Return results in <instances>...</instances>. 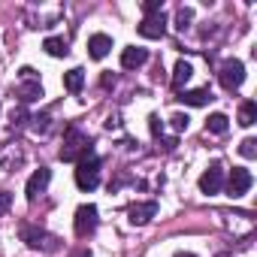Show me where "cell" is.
<instances>
[{
    "mask_svg": "<svg viewBox=\"0 0 257 257\" xmlns=\"http://www.w3.org/2000/svg\"><path fill=\"white\" fill-rule=\"evenodd\" d=\"M76 185L82 191H94L100 185V158L94 152L79 161V167H76Z\"/></svg>",
    "mask_w": 257,
    "mask_h": 257,
    "instance_id": "cell-1",
    "label": "cell"
},
{
    "mask_svg": "<svg viewBox=\"0 0 257 257\" xmlns=\"http://www.w3.org/2000/svg\"><path fill=\"white\" fill-rule=\"evenodd\" d=\"M94 152V146H91V140L82 134V131H73L67 134V140H64V149H61V161H82L85 155H91Z\"/></svg>",
    "mask_w": 257,
    "mask_h": 257,
    "instance_id": "cell-2",
    "label": "cell"
},
{
    "mask_svg": "<svg viewBox=\"0 0 257 257\" xmlns=\"http://www.w3.org/2000/svg\"><path fill=\"white\" fill-rule=\"evenodd\" d=\"M97 206L94 203H85V206H79L76 209V218H73V230H76V236H91L94 230H97Z\"/></svg>",
    "mask_w": 257,
    "mask_h": 257,
    "instance_id": "cell-3",
    "label": "cell"
},
{
    "mask_svg": "<svg viewBox=\"0 0 257 257\" xmlns=\"http://www.w3.org/2000/svg\"><path fill=\"white\" fill-rule=\"evenodd\" d=\"M218 79H221V85H224L227 91H236V88L245 82V64H242V61H236V58L224 61V64H221V70H218Z\"/></svg>",
    "mask_w": 257,
    "mask_h": 257,
    "instance_id": "cell-4",
    "label": "cell"
},
{
    "mask_svg": "<svg viewBox=\"0 0 257 257\" xmlns=\"http://www.w3.org/2000/svg\"><path fill=\"white\" fill-rule=\"evenodd\" d=\"M251 185H254V176H251L245 167H233V173H230V179H227V194H230L233 200H239V197L248 194Z\"/></svg>",
    "mask_w": 257,
    "mask_h": 257,
    "instance_id": "cell-5",
    "label": "cell"
},
{
    "mask_svg": "<svg viewBox=\"0 0 257 257\" xmlns=\"http://www.w3.org/2000/svg\"><path fill=\"white\" fill-rule=\"evenodd\" d=\"M140 34H143L146 40H161V37L167 34V16H164V13L146 16V19L140 22Z\"/></svg>",
    "mask_w": 257,
    "mask_h": 257,
    "instance_id": "cell-6",
    "label": "cell"
},
{
    "mask_svg": "<svg viewBox=\"0 0 257 257\" xmlns=\"http://www.w3.org/2000/svg\"><path fill=\"white\" fill-rule=\"evenodd\" d=\"M224 188V167L221 164H212L203 176H200V191L203 194H218Z\"/></svg>",
    "mask_w": 257,
    "mask_h": 257,
    "instance_id": "cell-7",
    "label": "cell"
},
{
    "mask_svg": "<svg viewBox=\"0 0 257 257\" xmlns=\"http://www.w3.org/2000/svg\"><path fill=\"white\" fill-rule=\"evenodd\" d=\"M158 215V203L155 200H149V203H131L127 206V218H131V224H149L152 218Z\"/></svg>",
    "mask_w": 257,
    "mask_h": 257,
    "instance_id": "cell-8",
    "label": "cell"
},
{
    "mask_svg": "<svg viewBox=\"0 0 257 257\" xmlns=\"http://www.w3.org/2000/svg\"><path fill=\"white\" fill-rule=\"evenodd\" d=\"M49 182H52V170H49V167H40V170H37V173L28 179V188H25L28 200L34 203V200H37V197H40V194L49 188Z\"/></svg>",
    "mask_w": 257,
    "mask_h": 257,
    "instance_id": "cell-9",
    "label": "cell"
},
{
    "mask_svg": "<svg viewBox=\"0 0 257 257\" xmlns=\"http://www.w3.org/2000/svg\"><path fill=\"white\" fill-rule=\"evenodd\" d=\"M149 61V49H143V46H127L124 52H121V67L124 70H137V67H143Z\"/></svg>",
    "mask_w": 257,
    "mask_h": 257,
    "instance_id": "cell-10",
    "label": "cell"
},
{
    "mask_svg": "<svg viewBox=\"0 0 257 257\" xmlns=\"http://www.w3.org/2000/svg\"><path fill=\"white\" fill-rule=\"evenodd\" d=\"M22 239H25V242H28L31 248H55V245H52L55 239H52V236H49L46 230H37V227H28V224L22 227Z\"/></svg>",
    "mask_w": 257,
    "mask_h": 257,
    "instance_id": "cell-11",
    "label": "cell"
},
{
    "mask_svg": "<svg viewBox=\"0 0 257 257\" xmlns=\"http://www.w3.org/2000/svg\"><path fill=\"white\" fill-rule=\"evenodd\" d=\"M109 52H112V37H106V34H94V37L88 40V55H91L94 61H103Z\"/></svg>",
    "mask_w": 257,
    "mask_h": 257,
    "instance_id": "cell-12",
    "label": "cell"
},
{
    "mask_svg": "<svg viewBox=\"0 0 257 257\" xmlns=\"http://www.w3.org/2000/svg\"><path fill=\"white\" fill-rule=\"evenodd\" d=\"M176 100H182L185 106H206L209 100H212V91L209 88H194V91H179V97Z\"/></svg>",
    "mask_w": 257,
    "mask_h": 257,
    "instance_id": "cell-13",
    "label": "cell"
},
{
    "mask_svg": "<svg viewBox=\"0 0 257 257\" xmlns=\"http://www.w3.org/2000/svg\"><path fill=\"white\" fill-rule=\"evenodd\" d=\"M43 49H46L52 58H67V55H70V43H67L64 37H46Z\"/></svg>",
    "mask_w": 257,
    "mask_h": 257,
    "instance_id": "cell-14",
    "label": "cell"
},
{
    "mask_svg": "<svg viewBox=\"0 0 257 257\" xmlns=\"http://www.w3.org/2000/svg\"><path fill=\"white\" fill-rule=\"evenodd\" d=\"M82 85H85V70H82V67H73L70 73H64V88H67L70 94H79Z\"/></svg>",
    "mask_w": 257,
    "mask_h": 257,
    "instance_id": "cell-15",
    "label": "cell"
},
{
    "mask_svg": "<svg viewBox=\"0 0 257 257\" xmlns=\"http://www.w3.org/2000/svg\"><path fill=\"white\" fill-rule=\"evenodd\" d=\"M191 76H194V67H191L188 61H179V64H176V70H173V88H179V91H182V88L188 85V79H191Z\"/></svg>",
    "mask_w": 257,
    "mask_h": 257,
    "instance_id": "cell-16",
    "label": "cell"
},
{
    "mask_svg": "<svg viewBox=\"0 0 257 257\" xmlns=\"http://www.w3.org/2000/svg\"><path fill=\"white\" fill-rule=\"evenodd\" d=\"M227 127H230V118L224 115V112H215V115H209V121H206V131L209 134H227Z\"/></svg>",
    "mask_w": 257,
    "mask_h": 257,
    "instance_id": "cell-17",
    "label": "cell"
},
{
    "mask_svg": "<svg viewBox=\"0 0 257 257\" xmlns=\"http://www.w3.org/2000/svg\"><path fill=\"white\" fill-rule=\"evenodd\" d=\"M19 97H22V103H34V100L43 97V85H40V82H25V85L19 88Z\"/></svg>",
    "mask_w": 257,
    "mask_h": 257,
    "instance_id": "cell-18",
    "label": "cell"
},
{
    "mask_svg": "<svg viewBox=\"0 0 257 257\" xmlns=\"http://www.w3.org/2000/svg\"><path fill=\"white\" fill-rule=\"evenodd\" d=\"M254 121H257V103L254 100H245L242 109H239V124L242 127H251Z\"/></svg>",
    "mask_w": 257,
    "mask_h": 257,
    "instance_id": "cell-19",
    "label": "cell"
},
{
    "mask_svg": "<svg viewBox=\"0 0 257 257\" xmlns=\"http://www.w3.org/2000/svg\"><path fill=\"white\" fill-rule=\"evenodd\" d=\"M191 22H194V10H191V7H182V10L176 13V28H179V31H188Z\"/></svg>",
    "mask_w": 257,
    "mask_h": 257,
    "instance_id": "cell-20",
    "label": "cell"
},
{
    "mask_svg": "<svg viewBox=\"0 0 257 257\" xmlns=\"http://www.w3.org/2000/svg\"><path fill=\"white\" fill-rule=\"evenodd\" d=\"M239 155L242 158H257V140H242V146H239Z\"/></svg>",
    "mask_w": 257,
    "mask_h": 257,
    "instance_id": "cell-21",
    "label": "cell"
},
{
    "mask_svg": "<svg viewBox=\"0 0 257 257\" xmlns=\"http://www.w3.org/2000/svg\"><path fill=\"white\" fill-rule=\"evenodd\" d=\"M170 121H173V131H176V134H182V131H188V124H191V118H188L185 112H176V115H173Z\"/></svg>",
    "mask_w": 257,
    "mask_h": 257,
    "instance_id": "cell-22",
    "label": "cell"
},
{
    "mask_svg": "<svg viewBox=\"0 0 257 257\" xmlns=\"http://www.w3.org/2000/svg\"><path fill=\"white\" fill-rule=\"evenodd\" d=\"M143 13H146V16H158V13H164V10H161V0H146V4H143Z\"/></svg>",
    "mask_w": 257,
    "mask_h": 257,
    "instance_id": "cell-23",
    "label": "cell"
},
{
    "mask_svg": "<svg viewBox=\"0 0 257 257\" xmlns=\"http://www.w3.org/2000/svg\"><path fill=\"white\" fill-rule=\"evenodd\" d=\"M149 127H152V137H164V121H161L158 115L149 118Z\"/></svg>",
    "mask_w": 257,
    "mask_h": 257,
    "instance_id": "cell-24",
    "label": "cell"
},
{
    "mask_svg": "<svg viewBox=\"0 0 257 257\" xmlns=\"http://www.w3.org/2000/svg\"><path fill=\"white\" fill-rule=\"evenodd\" d=\"M10 206H13V194L10 191H0V215H7Z\"/></svg>",
    "mask_w": 257,
    "mask_h": 257,
    "instance_id": "cell-25",
    "label": "cell"
},
{
    "mask_svg": "<svg viewBox=\"0 0 257 257\" xmlns=\"http://www.w3.org/2000/svg\"><path fill=\"white\" fill-rule=\"evenodd\" d=\"M13 127H22L25 124V118H28V112H25V106H19V109H13Z\"/></svg>",
    "mask_w": 257,
    "mask_h": 257,
    "instance_id": "cell-26",
    "label": "cell"
},
{
    "mask_svg": "<svg viewBox=\"0 0 257 257\" xmlns=\"http://www.w3.org/2000/svg\"><path fill=\"white\" fill-rule=\"evenodd\" d=\"M19 76H22L25 82H40V79H37V70H34V67H22V70H19Z\"/></svg>",
    "mask_w": 257,
    "mask_h": 257,
    "instance_id": "cell-27",
    "label": "cell"
},
{
    "mask_svg": "<svg viewBox=\"0 0 257 257\" xmlns=\"http://www.w3.org/2000/svg\"><path fill=\"white\" fill-rule=\"evenodd\" d=\"M31 121H34L37 131H43V134L49 131V115H37V118H31Z\"/></svg>",
    "mask_w": 257,
    "mask_h": 257,
    "instance_id": "cell-28",
    "label": "cell"
},
{
    "mask_svg": "<svg viewBox=\"0 0 257 257\" xmlns=\"http://www.w3.org/2000/svg\"><path fill=\"white\" fill-rule=\"evenodd\" d=\"M176 146H179V140H173V137H170V140H164V149H167V152H173Z\"/></svg>",
    "mask_w": 257,
    "mask_h": 257,
    "instance_id": "cell-29",
    "label": "cell"
},
{
    "mask_svg": "<svg viewBox=\"0 0 257 257\" xmlns=\"http://www.w3.org/2000/svg\"><path fill=\"white\" fill-rule=\"evenodd\" d=\"M176 257H197V254H191V251H176Z\"/></svg>",
    "mask_w": 257,
    "mask_h": 257,
    "instance_id": "cell-30",
    "label": "cell"
},
{
    "mask_svg": "<svg viewBox=\"0 0 257 257\" xmlns=\"http://www.w3.org/2000/svg\"><path fill=\"white\" fill-rule=\"evenodd\" d=\"M79 257H91V254H88V251H82V254H79Z\"/></svg>",
    "mask_w": 257,
    "mask_h": 257,
    "instance_id": "cell-31",
    "label": "cell"
}]
</instances>
